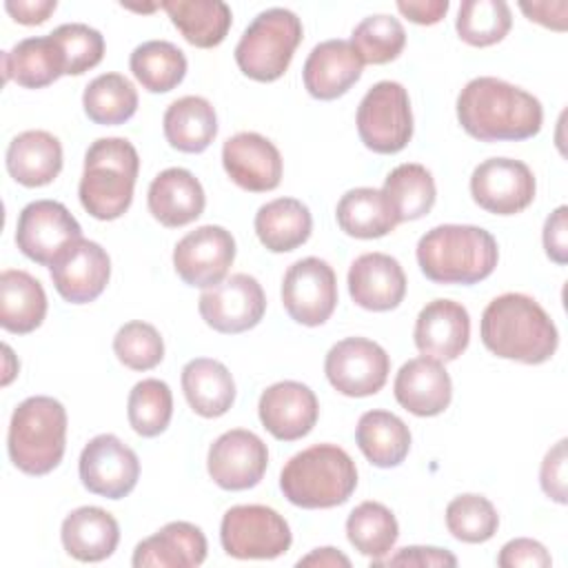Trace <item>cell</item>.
<instances>
[{
  "mask_svg": "<svg viewBox=\"0 0 568 568\" xmlns=\"http://www.w3.org/2000/svg\"><path fill=\"white\" fill-rule=\"evenodd\" d=\"M457 120L479 142H517L541 131V102L493 75L473 78L457 95Z\"/></svg>",
  "mask_w": 568,
  "mask_h": 568,
  "instance_id": "cell-1",
  "label": "cell"
},
{
  "mask_svg": "<svg viewBox=\"0 0 568 568\" xmlns=\"http://www.w3.org/2000/svg\"><path fill=\"white\" fill-rule=\"evenodd\" d=\"M479 335L493 355L521 364L548 362L559 344L550 315L524 293H504L488 302Z\"/></svg>",
  "mask_w": 568,
  "mask_h": 568,
  "instance_id": "cell-2",
  "label": "cell"
},
{
  "mask_svg": "<svg viewBox=\"0 0 568 568\" xmlns=\"http://www.w3.org/2000/svg\"><path fill=\"white\" fill-rule=\"evenodd\" d=\"M497 260V240L473 224H439L417 242V264L435 284H477L495 271Z\"/></svg>",
  "mask_w": 568,
  "mask_h": 568,
  "instance_id": "cell-3",
  "label": "cell"
},
{
  "mask_svg": "<svg viewBox=\"0 0 568 568\" xmlns=\"http://www.w3.org/2000/svg\"><path fill=\"white\" fill-rule=\"evenodd\" d=\"M357 468L351 455L335 444H315L293 455L282 473L284 497L300 508H335L353 495Z\"/></svg>",
  "mask_w": 568,
  "mask_h": 568,
  "instance_id": "cell-4",
  "label": "cell"
},
{
  "mask_svg": "<svg viewBox=\"0 0 568 568\" xmlns=\"http://www.w3.org/2000/svg\"><path fill=\"white\" fill-rule=\"evenodd\" d=\"M138 171L140 158L129 140H95L84 153V171L78 184L80 204L95 220H118L133 202Z\"/></svg>",
  "mask_w": 568,
  "mask_h": 568,
  "instance_id": "cell-5",
  "label": "cell"
},
{
  "mask_svg": "<svg viewBox=\"0 0 568 568\" xmlns=\"http://www.w3.org/2000/svg\"><path fill=\"white\" fill-rule=\"evenodd\" d=\"M67 410L47 395L20 402L9 422L7 450L13 466L27 475H47L64 457Z\"/></svg>",
  "mask_w": 568,
  "mask_h": 568,
  "instance_id": "cell-6",
  "label": "cell"
},
{
  "mask_svg": "<svg viewBox=\"0 0 568 568\" xmlns=\"http://www.w3.org/2000/svg\"><path fill=\"white\" fill-rule=\"evenodd\" d=\"M302 36V20L291 9L260 11L235 47V62L246 78L275 82L286 73Z\"/></svg>",
  "mask_w": 568,
  "mask_h": 568,
  "instance_id": "cell-7",
  "label": "cell"
},
{
  "mask_svg": "<svg viewBox=\"0 0 568 568\" xmlns=\"http://www.w3.org/2000/svg\"><path fill=\"white\" fill-rule=\"evenodd\" d=\"M357 133L366 149L390 155L413 138V111L408 91L393 80L373 84L357 106Z\"/></svg>",
  "mask_w": 568,
  "mask_h": 568,
  "instance_id": "cell-8",
  "label": "cell"
},
{
  "mask_svg": "<svg viewBox=\"0 0 568 568\" xmlns=\"http://www.w3.org/2000/svg\"><path fill=\"white\" fill-rule=\"evenodd\" d=\"M220 541L235 559H275L291 548L293 535L286 519L262 504H242L224 513Z\"/></svg>",
  "mask_w": 568,
  "mask_h": 568,
  "instance_id": "cell-9",
  "label": "cell"
},
{
  "mask_svg": "<svg viewBox=\"0 0 568 568\" xmlns=\"http://www.w3.org/2000/svg\"><path fill=\"white\" fill-rule=\"evenodd\" d=\"M324 373L337 393L368 397L384 388L390 373V357L373 339L346 337L326 353Z\"/></svg>",
  "mask_w": 568,
  "mask_h": 568,
  "instance_id": "cell-10",
  "label": "cell"
},
{
  "mask_svg": "<svg viewBox=\"0 0 568 568\" xmlns=\"http://www.w3.org/2000/svg\"><path fill=\"white\" fill-rule=\"evenodd\" d=\"M80 237L82 229L78 220L55 200L29 202L18 215L16 244L36 264L51 266Z\"/></svg>",
  "mask_w": 568,
  "mask_h": 568,
  "instance_id": "cell-11",
  "label": "cell"
},
{
  "mask_svg": "<svg viewBox=\"0 0 568 568\" xmlns=\"http://www.w3.org/2000/svg\"><path fill=\"white\" fill-rule=\"evenodd\" d=\"M282 304L297 324H324L337 306V277L331 264L320 257L293 262L282 280Z\"/></svg>",
  "mask_w": 568,
  "mask_h": 568,
  "instance_id": "cell-12",
  "label": "cell"
},
{
  "mask_svg": "<svg viewBox=\"0 0 568 568\" xmlns=\"http://www.w3.org/2000/svg\"><path fill=\"white\" fill-rule=\"evenodd\" d=\"M197 308L213 331L235 335L260 324L266 311V295L253 275L235 273L209 286L200 295Z\"/></svg>",
  "mask_w": 568,
  "mask_h": 568,
  "instance_id": "cell-13",
  "label": "cell"
},
{
  "mask_svg": "<svg viewBox=\"0 0 568 568\" xmlns=\"http://www.w3.org/2000/svg\"><path fill=\"white\" fill-rule=\"evenodd\" d=\"M82 486L106 499L126 497L140 477V462L133 448H129L120 437L102 433L82 448L80 462Z\"/></svg>",
  "mask_w": 568,
  "mask_h": 568,
  "instance_id": "cell-14",
  "label": "cell"
},
{
  "mask_svg": "<svg viewBox=\"0 0 568 568\" xmlns=\"http://www.w3.org/2000/svg\"><path fill=\"white\" fill-rule=\"evenodd\" d=\"M535 175L521 160L488 158L470 175V195L479 209L495 215H515L535 200Z\"/></svg>",
  "mask_w": 568,
  "mask_h": 568,
  "instance_id": "cell-15",
  "label": "cell"
},
{
  "mask_svg": "<svg viewBox=\"0 0 568 568\" xmlns=\"http://www.w3.org/2000/svg\"><path fill=\"white\" fill-rule=\"evenodd\" d=\"M235 260L233 235L217 224H204L186 233L173 248V266L189 286L209 288L224 280Z\"/></svg>",
  "mask_w": 568,
  "mask_h": 568,
  "instance_id": "cell-16",
  "label": "cell"
},
{
  "mask_svg": "<svg viewBox=\"0 0 568 568\" xmlns=\"http://www.w3.org/2000/svg\"><path fill=\"white\" fill-rule=\"evenodd\" d=\"M268 466L266 444L251 430L233 428L222 433L209 448L206 468L224 490H246L262 481Z\"/></svg>",
  "mask_w": 568,
  "mask_h": 568,
  "instance_id": "cell-17",
  "label": "cell"
},
{
  "mask_svg": "<svg viewBox=\"0 0 568 568\" xmlns=\"http://www.w3.org/2000/svg\"><path fill=\"white\" fill-rule=\"evenodd\" d=\"M51 282L62 300L71 304H89L102 295L111 277V260L106 251L91 240H75L49 266Z\"/></svg>",
  "mask_w": 568,
  "mask_h": 568,
  "instance_id": "cell-18",
  "label": "cell"
},
{
  "mask_svg": "<svg viewBox=\"0 0 568 568\" xmlns=\"http://www.w3.org/2000/svg\"><path fill=\"white\" fill-rule=\"evenodd\" d=\"M222 164L226 175L251 193L273 191L282 182L284 164L277 146L255 131L229 138L222 146Z\"/></svg>",
  "mask_w": 568,
  "mask_h": 568,
  "instance_id": "cell-19",
  "label": "cell"
},
{
  "mask_svg": "<svg viewBox=\"0 0 568 568\" xmlns=\"http://www.w3.org/2000/svg\"><path fill=\"white\" fill-rule=\"evenodd\" d=\"M257 415L262 426L280 442H295L306 437L320 415L315 393L293 379L277 382L260 395Z\"/></svg>",
  "mask_w": 568,
  "mask_h": 568,
  "instance_id": "cell-20",
  "label": "cell"
},
{
  "mask_svg": "<svg viewBox=\"0 0 568 568\" xmlns=\"http://www.w3.org/2000/svg\"><path fill=\"white\" fill-rule=\"evenodd\" d=\"M415 346L437 362L457 359L470 339L468 311L453 300L428 302L415 320Z\"/></svg>",
  "mask_w": 568,
  "mask_h": 568,
  "instance_id": "cell-21",
  "label": "cell"
},
{
  "mask_svg": "<svg viewBox=\"0 0 568 568\" xmlns=\"http://www.w3.org/2000/svg\"><path fill=\"white\" fill-rule=\"evenodd\" d=\"M348 293L366 311H393L406 295L404 268L386 253H364L348 268Z\"/></svg>",
  "mask_w": 568,
  "mask_h": 568,
  "instance_id": "cell-22",
  "label": "cell"
},
{
  "mask_svg": "<svg viewBox=\"0 0 568 568\" xmlns=\"http://www.w3.org/2000/svg\"><path fill=\"white\" fill-rule=\"evenodd\" d=\"M393 393L397 404L408 413L417 417H435L448 408L453 384L442 362L422 355L402 364Z\"/></svg>",
  "mask_w": 568,
  "mask_h": 568,
  "instance_id": "cell-23",
  "label": "cell"
},
{
  "mask_svg": "<svg viewBox=\"0 0 568 568\" xmlns=\"http://www.w3.org/2000/svg\"><path fill=\"white\" fill-rule=\"evenodd\" d=\"M362 67L351 40H324L304 62V87L315 100H335L362 78Z\"/></svg>",
  "mask_w": 568,
  "mask_h": 568,
  "instance_id": "cell-24",
  "label": "cell"
},
{
  "mask_svg": "<svg viewBox=\"0 0 568 568\" xmlns=\"http://www.w3.org/2000/svg\"><path fill=\"white\" fill-rule=\"evenodd\" d=\"M149 213L166 229H178L197 220L206 197L200 180L180 166L164 169L153 178L146 193Z\"/></svg>",
  "mask_w": 568,
  "mask_h": 568,
  "instance_id": "cell-25",
  "label": "cell"
},
{
  "mask_svg": "<svg viewBox=\"0 0 568 568\" xmlns=\"http://www.w3.org/2000/svg\"><path fill=\"white\" fill-rule=\"evenodd\" d=\"M204 559V532L189 521H169L135 546L131 564L135 568H195Z\"/></svg>",
  "mask_w": 568,
  "mask_h": 568,
  "instance_id": "cell-26",
  "label": "cell"
},
{
  "mask_svg": "<svg viewBox=\"0 0 568 568\" xmlns=\"http://www.w3.org/2000/svg\"><path fill=\"white\" fill-rule=\"evenodd\" d=\"M60 539L73 559L93 564L113 555L120 541V526L104 508L80 506L64 517Z\"/></svg>",
  "mask_w": 568,
  "mask_h": 568,
  "instance_id": "cell-27",
  "label": "cell"
},
{
  "mask_svg": "<svg viewBox=\"0 0 568 568\" xmlns=\"http://www.w3.org/2000/svg\"><path fill=\"white\" fill-rule=\"evenodd\" d=\"M9 175L29 189L51 184L62 171V144L49 131L18 133L7 146Z\"/></svg>",
  "mask_w": 568,
  "mask_h": 568,
  "instance_id": "cell-28",
  "label": "cell"
},
{
  "mask_svg": "<svg viewBox=\"0 0 568 568\" xmlns=\"http://www.w3.org/2000/svg\"><path fill=\"white\" fill-rule=\"evenodd\" d=\"M182 390L200 417H222L235 402V382L229 368L211 357H195L182 368Z\"/></svg>",
  "mask_w": 568,
  "mask_h": 568,
  "instance_id": "cell-29",
  "label": "cell"
},
{
  "mask_svg": "<svg viewBox=\"0 0 568 568\" xmlns=\"http://www.w3.org/2000/svg\"><path fill=\"white\" fill-rule=\"evenodd\" d=\"M4 80H16L24 89H42L64 75V58L53 36L24 38L2 53Z\"/></svg>",
  "mask_w": 568,
  "mask_h": 568,
  "instance_id": "cell-30",
  "label": "cell"
},
{
  "mask_svg": "<svg viewBox=\"0 0 568 568\" xmlns=\"http://www.w3.org/2000/svg\"><path fill=\"white\" fill-rule=\"evenodd\" d=\"M47 315V293L42 284L20 268L0 273V326L24 335L36 331Z\"/></svg>",
  "mask_w": 568,
  "mask_h": 568,
  "instance_id": "cell-31",
  "label": "cell"
},
{
  "mask_svg": "<svg viewBox=\"0 0 568 568\" xmlns=\"http://www.w3.org/2000/svg\"><path fill=\"white\" fill-rule=\"evenodd\" d=\"M253 224L257 240L271 253L295 251L311 237L313 231L308 206L295 197H277L262 204Z\"/></svg>",
  "mask_w": 568,
  "mask_h": 568,
  "instance_id": "cell-32",
  "label": "cell"
},
{
  "mask_svg": "<svg viewBox=\"0 0 568 568\" xmlns=\"http://www.w3.org/2000/svg\"><path fill=\"white\" fill-rule=\"evenodd\" d=\"M164 138L182 153H202L217 135L213 104L200 95H184L164 111Z\"/></svg>",
  "mask_w": 568,
  "mask_h": 568,
  "instance_id": "cell-33",
  "label": "cell"
},
{
  "mask_svg": "<svg viewBox=\"0 0 568 568\" xmlns=\"http://www.w3.org/2000/svg\"><path fill=\"white\" fill-rule=\"evenodd\" d=\"M182 38L200 49L217 47L233 22V13L222 0H166L160 4Z\"/></svg>",
  "mask_w": 568,
  "mask_h": 568,
  "instance_id": "cell-34",
  "label": "cell"
},
{
  "mask_svg": "<svg viewBox=\"0 0 568 568\" xmlns=\"http://www.w3.org/2000/svg\"><path fill=\"white\" fill-rule=\"evenodd\" d=\"M355 442L377 468L399 466L410 450L408 426L388 410H366L355 428Z\"/></svg>",
  "mask_w": 568,
  "mask_h": 568,
  "instance_id": "cell-35",
  "label": "cell"
},
{
  "mask_svg": "<svg viewBox=\"0 0 568 568\" xmlns=\"http://www.w3.org/2000/svg\"><path fill=\"white\" fill-rule=\"evenodd\" d=\"M335 217L346 235L359 240L384 237L397 226L390 202L379 189L371 186L346 191L337 202Z\"/></svg>",
  "mask_w": 568,
  "mask_h": 568,
  "instance_id": "cell-36",
  "label": "cell"
},
{
  "mask_svg": "<svg viewBox=\"0 0 568 568\" xmlns=\"http://www.w3.org/2000/svg\"><path fill=\"white\" fill-rule=\"evenodd\" d=\"M382 193L390 202L397 224L428 215L437 197V189L430 171L415 162H404L395 166L386 175Z\"/></svg>",
  "mask_w": 568,
  "mask_h": 568,
  "instance_id": "cell-37",
  "label": "cell"
},
{
  "mask_svg": "<svg viewBox=\"0 0 568 568\" xmlns=\"http://www.w3.org/2000/svg\"><path fill=\"white\" fill-rule=\"evenodd\" d=\"M129 67L142 89L151 93H166L184 80L186 55L169 40H149L133 49Z\"/></svg>",
  "mask_w": 568,
  "mask_h": 568,
  "instance_id": "cell-38",
  "label": "cell"
},
{
  "mask_svg": "<svg viewBox=\"0 0 568 568\" xmlns=\"http://www.w3.org/2000/svg\"><path fill=\"white\" fill-rule=\"evenodd\" d=\"M82 106L87 118L95 124H124L138 111V91L122 73H102L87 84Z\"/></svg>",
  "mask_w": 568,
  "mask_h": 568,
  "instance_id": "cell-39",
  "label": "cell"
},
{
  "mask_svg": "<svg viewBox=\"0 0 568 568\" xmlns=\"http://www.w3.org/2000/svg\"><path fill=\"white\" fill-rule=\"evenodd\" d=\"M399 535V526L390 508H386L379 501H362L355 506L346 519V537L353 544V548L375 559H384Z\"/></svg>",
  "mask_w": 568,
  "mask_h": 568,
  "instance_id": "cell-40",
  "label": "cell"
},
{
  "mask_svg": "<svg viewBox=\"0 0 568 568\" xmlns=\"http://www.w3.org/2000/svg\"><path fill=\"white\" fill-rule=\"evenodd\" d=\"M513 16L504 0H466L455 20L457 36L470 47H490L506 38Z\"/></svg>",
  "mask_w": 568,
  "mask_h": 568,
  "instance_id": "cell-41",
  "label": "cell"
},
{
  "mask_svg": "<svg viewBox=\"0 0 568 568\" xmlns=\"http://www.w3.org/2000/svg\"><path fill=\"white\" fill-rule=\"evenodd\" d=\"M131 428L142 437H155L166 430L173 417V395L166 382L149 377L138 382L126 402Z\"/></svg>",
  "mask_w": 568,
  "mask_h": 568,
  "instance_id": "cell-42",
  "label": "cell"
},
{
  "mask_svg": "<svg viewBox=\"0 0 568 568\" xmlns=\"http://www.w3.org/2000/svg\"><path fill=\"white\" fill-rule=\"evenodd\" d=\"M351 44L364 64H386L402 53L406 31L397 18L377 13L364 18L353 29Z\"/></svg>",
  "mask_w": 568,
  "mask_h": 568,
  "instance_id": "cell-43",
  "label": "cell"
},
{
  "mask_svg": "<svg viewBox=\"0 0 568 568\" xmlns=\"http://www.w3.org/2000/svg\"><path fill=\"white\" fill-rule=\"evenodd\" d=\"M446 528L464 544H484L497 532L499 515L484 495L466 493L446 506Z\"/></svg>",
  "mask_w": 568,
  "mask_h": 568,
  "instance_id": "cell-44",
  "label": "cell"
},
{
  "mask_svg": "<svg viewBox=\"0 0 568 568\" xmlns=\"http://www.w3.org/2000/svg\"><path fill=\"white\" fill-rule=\"evenodd\" d=\"M113 353L131 371H151L164 357V342L153 324L133 320L118 328Z\"/></svg>",
  "mask_w": 568,
  "mask_h": 568,
  "instance_id": "cell-45",
  "label": "cell"
},
{
  "mask_svg": "<svg viewBox=\"0 0 568 568\" xmlns=\"http://www.w3.org/2000/svg\"><path fill=\"white\" fill-rule=\"evenodd\" d=\"M64 58V75H82L100 64L104 55V38L98 29L82 22H67L51 31Z\"/></svg>",
  "mask_w": 568,
  "mask_h": 568,
  "instance_id": "cell-46",
  "label": "cell"
},
{
  "mask_svg": "<svg viewBox=\"0 0 568 568\" xmlns=\"http://www.w3.org/2000/svg\"><path fill=\"white\" fill-rule=\"evenodd\" d=\"M552 564L548 550L537 539L517 537L501 546L497 566L501 568H548Z\"/></svg>",
  "mask_w": 568,
  "mask_h": 568,
  "instance_id": "cell-47",
  "label": "cell"
},
{
  "mask_svg": "<svg viewBox=\"0 0 568 568\" xmlns=\"http://www.w3.org/2000/svg\"><path fill=\"white\" fill-rule=\"evenodd\" d=\"M539 484L546 497L566 504V439H559L544 457L539 468Z\"/></svg>",
  "mask_w": 568,
  "mask_h": 568,
  "instance_id": "cell-48",
  "label": "cell"
},
{
  "mask_svg": "<svg viewBox=\"0 0 568 568\" xmlns=\"http://www.w3.org/2000/svg\"><path fill=\"white\" fill-rule=\"evenodd\" d=\"M373 566H457V557L435 546H406L388 559H375Z\"/></svg>",
  "mask_w": 568,
  "mask_h": 568,
  "instance_id": "cell-49",
  "label": "cell"
},
{
  "mask_svg": "<svg viewBox=\"0 0 568 568\" xmlns=\"http://www.w3.org/2000/svg\"><path fill=\"white\" fill-rule=\"evenodd\" d=\"M568 209L566 206H557L544 224V248L546 255L555 262V264H566L568 260Z\"/></svg>",
  "mask_w": 568,
  "mask_h": 568,
  "instance_id": "cell-50",
  "label": "cell"
},
{
  "mask_svg": "<svg viewBox=\"0 0 568 568\" xmlns=\"http://www.w3.org/2000/svg\"><path fill=\"white\" fill-rule=\"evenodd\" d=\"M55 7H58L55 0H7L4 2L7 13L16 22L27 24V27L47 22V18L55 11Z\"/></svg>",
  "mask_w": 568,
  "mask_h": 568,
  "instance_id": "cell-51",
  "label": "cell"
},
{
  "mask_svg": "<svg viewBox=\"0 0 568 568\" xmlns=\"http://www.w3.org/2000/svg\"><path fill=\"white\" fill-rule=\"evenodd\" d=\"M519 9L532 22H539L552 31H566L568 4L564 0H559V2H519Z\"/></svg>",
  "mask_w": 568,
  "mask_h": 568,
  "instance_id": "cell-52",
  "label": "cell"
},
{
  "mask_svg": "<svg viewBox=\"0 0 568 568\" xmlns=\"http://www.w3.org/2000/svg\"><path fill=\"white\" fill-rule=\"evenodd\" d=\"M448 0H408V2H397V9L399 13H404L410 22L415 24H435L439 22L446 11H448Z\"/></svg>",
  "mask_w": 568,
  "mask_h": 568,
  "instance_id": "cell-53",
  "label": "cell"
},
{
  "mask_svg": "<svg viewBox=\"0 0 568 568\" xmlns=\"http://www.w3.org/2000/svg\"><path fill=\"white\" fill-rule=\"evenodd\" d=\"M297 566H344L348 568L351 566V559L346 555H342L337 548H315L311 555L302 557L297 561Z\"/></svg>",
  "mask_w": 568,
  "mask_h": 568,
  "instance_id": "cell-54",
  "label": "cell"
},
{
  "mask_svg": "<svg viewBox=\"0 0 568 568\" xmlns=\"http://www.w3.org/2000/svg\"><path fill=\"white\" fill-rule=\"evenodd\" d=\"M2 351H4V359H7V368H4V377H2V386H7V384H9V382H11V379H13V375H16V373H18V371H16V368H11V366H9V362H11V359H13V353H11V348H9V346H7V344H4V346H2Z\"/></svg>",
  "mask_w": 568,
  "mask_h": 568,
  "instance_id": "cell-55",
  "label": "cell"
}]
</instances>
